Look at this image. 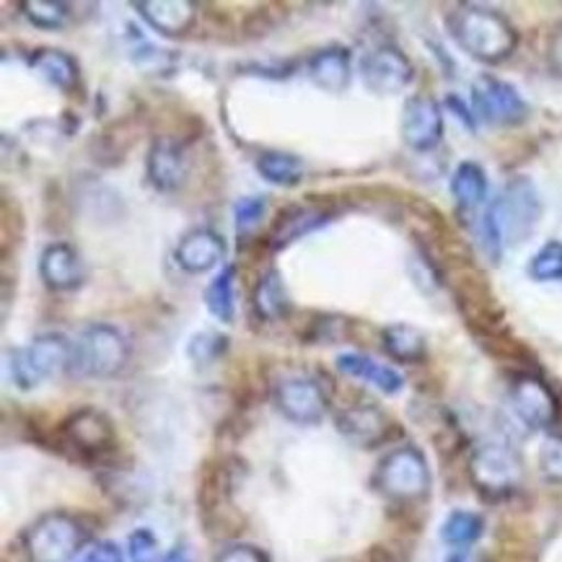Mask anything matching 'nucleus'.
<instances>
[{
	"instance_id": "15",
	"label": "nucleus",
	"mask_w": 562,
	"mask_h": 562,
	"mask_svg": "<svg viewBox=\"0 0 562 562\" xmlns=\"http://www.w3.org/2000/svg\"><path fill=\"white\" fill-rule=\"evenodd\" d=\"M394 423L376 405H352L337 413V430L360 449H376L392 436Z\"/></svg>"
},
{
	"instance_id": "41",
	"label": "nucleus",
	"mask_w": 562,
	"mask_h": 562,
	"mask_svg": "<svg viewBox=\"0 0 562 562\" xmlns=\"http://www.w3.org/2000/svg\"><path fill=\"white\" fill-rule=\"evenodd\" d=\"M164 562H192L190 547H187L184 542H182V544H175V547H171V550L167 552V558H164Z\"/></svg>"
},
{
	"instance_id": "8",
	"label": "nucleus",
	"mask_w": 562,
	"mask_h": 562,
	"mask_svg": "<svg viewBox=\"0 0 562 562\" xmlns=\"http://www.w3.org/2000/svg\"><path fill=\"white\" fill-rule=\"evenodd\" d=\"M470 477L477 493L487 501H501L516 493L521 485L524 464L514 446L487 441L472 451Z\"/></svg>"
},
{
	"instance_id": "35",
	"label": "nucleus",
	"mask_w": 562,
	"mask_h": 562,
	"mask_svg": "<svg viewBox=\"0 0 562 562\" xmlns=\"http://www.w3.org/2000/svg\"><path fill=\"white\" fill-rule=\"evenodd\" d=\"M539 472L550 482H562V436L550 434L539 446Z\"/></svg>"
},
{
	"instance_id": "11",
	"label": "nucleus",
	"mask_w": 562,
	"mask_h": 562,
	"mask_svg": "<svg viewBox=\"0 0 562 562\" xmlns=\"http://www.w3.org/2000/svg\"><path fill=\"white\" fill-rule=\"evenodd\" d=\"M276 405L295 425H316L327 413V394L316 379L291 373L276 384Z\"/></svg>"
},
{
	"instance_id": "28",
	"label": "nucleus",
	"mask_w": 562,
	"mask_h": 562,
	"mask_svg": "<svg viewBox=\"0 0 562 562\" xmlns=\"http://www.w3.org/2000/svg\"><path fill=\"white\" fill-rule=\"evenodd\" d=\"M257 171L262 179L278 187H295L304 179L306 167L299 156L285 154V150H265L257 158Z\"/></svg>"
},
{
	"instance_id": "16",
	"label": "nucleus",
	"mask_w": 562,
	"mask_h": 562,
	"mask_svg": "<svg viewBox=\"0 0 562 562\" xmlns=\"http://www.w3.org/2000/svg\"><path fill=\"white\" fill-rule=\"evenodd\" d=\"M40 278L49 291H76L86 280V262L81 251L65 241H55L42 251Z\"/></svg>"
},
{
	"instance_id": "24",
	"label": "nucleus",
	"mask_w": 562,
	"mask_h": 562,
	"mask_svg": "<svg viewBox=\"0 0 562 562\" xmlns=\"http://www.w3.org/2000/svg\"><path fill=\"white\" fill-rule=\"evenodd\" d=\"M451 194L461 211H477L487 200V175L480 164L461 161L451 175Z\"/></svg>"
},
{
	"instance_id": "19",
	"label": "nucleus",
	"mask_w": 562,
	"mask_h": 562,
	"mask_svg": "<svg viewBox=\"0 0 562 562\" xmlns=\"http://www.w3.org/2000/svg\"><path fill=\"white\" fill-rule=\"evenodd\" d=\"M133 9L164 37H184L198 21V5L190 0H140Z\"/></svg>"
},
{
	"instance_id": "40",
	"label": "nucleus",
	"mask_w": 562,
	"mask_h": 562,
	"mask_svg": "<svg viewBox=\"0 0 562 562\" xmlns=\"http://www.w3.org/2000/svg\"><path fill=\"white\" fill-rule=\"evenodd\" d=\"M449 110L457 112L459 122H464V125L470 127V130L477 127V120H474V112H470V106H467L464 102H461L459 97H449Z\"/></svg>"
},
{
	"instance_id": "23",
	"label": "nucleus",
	"mask_w": 562,
	"mask_h": 562,
	"mask_svg": "<svg viewBox=\"0 0 562 562\" xmlns=\"http://www.w3.org/2000/svg\"><path fill=\"white\" fill-rule=\"evenodd\" d=\"M381 342L396 363H423L428 358V337L413 324H389L381 333Z\"/></svg>"
},
{
	"instance_id": "22",
	"label": "nucleus",
	"mask_w": 562,
	"mask_h": 562,
	"mask_svg": "<svg viewBox=\"0 0 562 562\" xmlns=\"http://www.w3.org/2000/svg\"><path fill=\"white\" fill-rule=\"evenodd\" d=\"M337 369H340L345 376L360 379L366 384L376 386L379 392L389 396L400 394L402 386H405V376L400 371L392 369V366L379 363L369 356H360V352H345V356L337 358Z\"/></svg>"
},
{
	"instance_id": "32",
	"label": "nucleus",
	"mask_w": 562,
	"mask_h": 562,
	"mask_svg": "<svg viewBox=\"0 0 562 562\" xmlns=\"http://www.w3.org/2000/svg\"><path fill=\"white\" fill-rule=\"evenodd\" d=\"M226 350H228V337L221 333H213V329H203V333L192 335L190 342H187V358H190L194 366H200V369L215 363V360H218Z\"/></svg>"
},
{
	"instance_id": "29",
	"label": "nucleus",
	"mask_w": 562,
	"mask_h": 562,
	"mask_svg": "<svg viewBox=\"0 0 562 562\" xmlns=\"http://www.w3.org/2000/svg\"><path fill=\"white\" fill-rule=\"evenodd\" d=\"M130 60L135 63V68H140L150 78H169L179 68L177 53L161 49L143 40L135 42L133 49H130Z\"/></svg>"
},
{
	"instance_id": "34",
	"label": "nucleus",
	"mask_w": 562,
	"mask_h": 562,
	"mask_svg": "<svg viewBox=\"0 0 562 562\" xmlns=\"http://www.w3.org/2000/svg\"><path fill=\"white\" fill-rule=\"evenodd\" d=\"M268 215V198H241L234 207V221H236V234L239 239H247L257 231L259 223Z\"/></svg>"
},
{
	"instance_id": "21",
	"label": "nucleus",
	"mask_w": 562,
	"mask_h": 562,
	"mask_svg": "<svg viewBox=\"0 0 562 562\" xmlns=\"http://www.w3.org/2000/svg\"><path fill=\"white\" fill-rule=\"evenodd\" d=\"M306 74L312 78L316 89L327 93H342L350 86V49L340 45L324 47L319 53L312 55L306 65Z\"/></svg>"
},
{
	"instance_id": "26",
	"label": "nucleus",
	"mask_w": 562,
	"mask_h": 562,
	"mask_svg": "<svg viewBox=\"0 0 562 562\" xmlns=\"http://www.w3.org/2000/svg\"><path fill=\"white\" fill-rule=\"evenodd\" d=\"M205 306L213 319L221 324H234L236 319V268L226 265L205 288Z\"/></svg>"
},
{
	"instance_id": "33",
	"label": "nucleus",
	"mask_w": 562,
	"mask_h": 562,
	"mask_svg": "<svg viewBox=\"0 0 562 562\" xmlns=\"http://www.w3.org/2000/svg\"><path fill=\"white\" fill-rule=\"evenodd\" d=\"M529 276L537 283H560L562 280V241L552 239L531 257Z\"/></svg>"
},
{
	"instance_id": "4",
	"label": "nucleus",
	"mask_w": 562,
	"mask_h": 562,
	"mask_svg": "<svg viewBox=\"0 0 562 562\" xmlns=\"http://www.w3.org/2000/svg\"><path fill=\"white\" fill-rule=\"evenodd\" d=\"M130 360V342L112 324H89L74 342L70 373L83 379H112Z\"/></svg>"
},
{
	"instance_id": "13",
	"label": "nucleus",
	"mask_w": 562,
	"mask_h": 562,
	"mask_svg": "<svg viewBox=\"0 0 562 562\" xmlns=\"http://www.w3.org/2000/svg\"><path fill=\"white\" fill-rule=\"evenodd\" d=\"M402 140L415 154H430L443 140L441 104L428 93H415L402 110Z\"/></svg>"
},
{
	"instance_id": "14",
	"label": "nucleus",
	"mask_w": 562,
	"mask_h": 562,
	"mask_svg": "<svg viewBox=\"0 0 562 562\" xmlns=\"http://www.w3.org/2000/svg\"><path fill=\"white\" fill-rule=\"evenodd\" d=\"M190 150L179 138H158L148 150L146 175L158 192H177L190 177Z\"/></svg>"
},
{
	"instance_id": "5",
	"label": "nucleus",
	"mask_w": 562,
	"mask_h": 562,
	"mask_svg": "<svg viewBox=\"0 0 562 562\" xmlns=\"http://www.w3.org/2000/svg\"><path fill=\"white\" fill-rule=\"evenodd\" d=\"M89 542V529L76 516L53 510L40 516L21 537L32 562H70Z\"/></svg>"
},
{
	"instance_id": "37",
	"label": "nucleus",
	"mask_w": 562,
	"mask_h": 562,
	"mask_svg": "<svg viewBox=\"0 0 562 562\" xmlns=\"http://www.w3.org/2000/svg\"><path fill=\"white\" fill-rule=\"evenodd\" d=\"M76 562H125V558L114 542H93L89 550L78 554Z\"/></svg>"
},
{
	"instance_id": "2",
	"label": "nucleus",
	"mask_w": 562,
	"mask_h": 562,
	"mask_svg": "<svg viewBox=\"0 0 562 562\" xmlns=\"http://www.w3.org/2000/svg\"><path fill=\"white\" fill-rule=\"evenodd\" d=\"M451 40L480 63H503L516 53L518 32L503 13L485 5H457L446 16Z\"/></svg>"
},
{
	"instance_id": "10",
	"label": "nucleus",
	"mask_w": 562,
	"mask_h": 562,
	"mask_svg": "<svg viewBox=\"0 0 562 562\" xmlns=\"http://www.w3.org/2000/svg\"><path fill=\"white\" fill-rule=\"evenodd\" d=\"M363 86L376 97H396L413 83L415 68L409 57L394 45H379L360 63Z\"/></svg>"
},
{
	"instance_id": "31",
	"label": "nucleus",
	"mask_w": 562,
	"mask_h": 562,
	"mask_svg": "<svg viewBox=\"0 0 562 562\" xmlns=\"http://www.w3.org/2000/svg\"><path fill=\"white\" fill-rule=\"evenodd\" d=\"M133 148V130H130V122H114L104 130L102 135H99L97 140H93V154L106 167H114V164H120L122 158L127 156V150Z\"/></svg>"
},
{
	"instance_id": "6",
	"label": "nucleus",
	"mask_w": 562,
	"mask_h": 562,
	"mask_svg": "<svg viewBox=\"0 0 562 562\" xmlns=\"http://www.w3.org/2000/svg\"><path fill=\"white\" fill-rule=\"evenodd\" d=\"M373 487L394 503H417L430 493L428 459L415 446H400L379 461L373 472Z\"/></svg>"
},
{
	"instance_id": "42",
	"label": "nucleus",
	"mask_w": 562,
	"mask_h": 562,
	"mask_svg": "<svg viewBox=\"0 0 562 562\" xmlns=\"http://www.w3.org/2000/svg\"><path fill=\"white\" fill-rule=\"evenodd\" d=\"M446 562H472V554L467 550H457V552H451L449 558H446Z\"/></svg>"
},
{
	"instance_id": "39",
	"label": "nucleus",
	"mask_w": 562,
	"mask_h": 562,
	"mask_svg": "<svg viewBox=\"0 0 562 562\" xmlns=\"http://www.w3.org/2000/svg\"><path fill=\"white\" fill-rule=\"evenodd\" d=\"M547 53H550L552 68L562 76V26L554 29V34L550 37V49H547Z\"/></svg>"
},
{
	"instance_id": "7",
	"label": "nucleus",
	"mask_w": 562,
	"mask_h": 562,
	"mask_svg": "<svg viewBox=\"0 0 562 562\" xmlns=\"http://www.w3.org/2000/svg\"><path fill=\"white\" fill-rule=\"evenodd\" d=\"M57 446L81 461L110 459L117 451V428L102 409L83 407L57 428Z\"/></svg>"
},
{
	"instance_id": "36",
	"label": "nucleus",
	"mask_w": 562,
	"mask_h": 562,
	"mask_svg": "<svg viewBox=\"0 0 562 562\" xmlns=\"http://www.w3.org/2000/svg\"><path fill=\"white\" fill-rule=\"evenodd\" d=\"M130 562H158V539L150 529H135L127 539Z\"/></svg>"
},
{
	"instance_id": "9",
	"label": "nucleus",
	"mask_w": 562,
	"mask_h": 562,
	"mask_svg": "<svg viewBox=\"0 0 562 562\" xmlns=\"http://www.w3.org/2000/svg\"><path fill=\"white\" fill-rule=\"evenodd\" d=\"M472 112L490 127H516L531 110L514 83L485 74L472 83Z\"/></svg>"
},
{
	"instance_id": "1",
	"label": "nucleus",
	"mask_w": 562,
	"mask_h": 562,
	"mask_svg": "<svg viewBox=\"0 0 562 562\" xmlns=\"http://www.w3.org/2000/svg\"><path fill=\"white\" fill-rule=\"evenodd\" d=\"M542 221V198L529 177H516L482 215V244L498 262L503 249L529 241Z\"/></svg>"
},
{
	"instance_id": "30",
	"label": "nucleus",
	"mask_w": 562,
	"mask_h": 562,
	"mask_svg": "<svg viewBox=\"0 0 562 562\" xmlns=\"http://www.w3.org/2000/svg\"><path fill=\"white\" fill-rule=\"evenodd\" d=\"M19 9L24 11L29 24L45 29V32H60L70 21V5L60 0H24L19 3Z\"/></svg>"
},
{
	"instance_id": "3",
	"label": "nucleus",
	"mask_w": 562,
	"mask_h": 562,
	"mask_svg": "<svg viewBox=\"0 0 562 562\" xmlns=\"http://www.w3.org/2000/svg\"><path fill=\"white\" fill-rule=\"evenodd\" d=\"M74 342L60 333H47L34 337L26 348H13L5 352V369L13 386L21 392H32L42 381L53 379L55 373L70 369Z\"/></svg>"
},
{
	"instance_id": "17",
	"label": "nucleus",
	"mask_w": 562,
	"mask_h": 562,
	"mask_svg": "<svg viewBox=\"0 0 562 562\" xmlns=\"http://www.w3.org/2000/svg\"><path fill=\"white\" fill-rule=\"evenodd\" d=\"M223 257H226V241L213 228L187 231L175 249V262L190 276H203V272L218 268Z\"/></svg>"
},
{
	"instance_id": "27",
	"label": "nucleus",
	"mask_w": 562,
	"mask_h": 562,
	"mask_svg": "<svg viewBox=\"0 0 562 562\" xmlns=\"http://www.w3.org/2000/svg\"><path fill=\"white\" fill-rule=\"evenodd\" d=\"M482 535H485V518L474 510H451L441 524L443 544L453 547V550H467V547L477 544Z\"/></svg>"
},
{
	"instance_id": "38",
	"label": "nucleus",
	"mask_w": 562,
	"mask_h": 562,
	"mask_svg": "<svg viewBox=\"0 0 562 562\" xmlns=\"http://www.w3.org/2000/svg\"><path fill=\"white\" fill-rule=\"evenodd\" d=\"M215 562H270L268 554L251 544H234L228 550H223Z\"/></svg>"
},
{
	"instance_id": "12",
	"label": "nucleus",
	"mask_w": 562,
	"mask_h": 562,
	"mask_svg": "<svg viewBox=\"0 0 562 562\" xmlns=\"http://www.w3.org/2000/svg\"><path fill=\"white\" fill-rule=\"evenodd\" d=\"M510 409L529 430H550L560 417V402L539 376L524 373L510 386Z\"/></svg>"
},
{
	"instance_id": "25",
	"label": "nucleus",
	"mask_w": 562,
	"mask_h": 562,
	"mask_svg": "<svg viewBox=\"0 0 562 562\" xmlns=\"http://www.w3.org/2000/svg\"><path fill=\"white\" fill-rule=\"evenodd\" d=\"M291 299L283 285V276L278 270L265 272L255 288V312L265 322H280L291 314Z\"/></svg>"
},
{
	"instance_id": "18",
	"label": "nucleus",
	"mask_w": 562,
	"mask_h": 562,
	"mask_svg": "<svg viewBox=\"0 0 562 562\" xmlns=\"http://www.w3.org/2000/svg\"><path fill=\"white\" fill-rule=\"evenodd\" d=\"M333 213L319 203H306V205H288L278 213V218L272 221V228L268 234V244L272 249H285L293 241H299L301 236L312 234V231L322 228L324 223H329Z\"/></svg>"
},
{
	"instance_id": "20",
	"label": "nucleus",
	"mask_w": 562,
	"mask_h": 562,
	"mask_svg": "<svg viewBox=\"0 0 562 562\" xmlns=\"http://www.w3.org/2000/svg\"><path fill=\"white\" fill-rule=\"evenodd\" d=\"M29 68H32L42 81L63 93H74L78 89V81H81L78 60L70 53H65V49H37V53H32V57H29Z\"/></svg>"
}]
</instances>
